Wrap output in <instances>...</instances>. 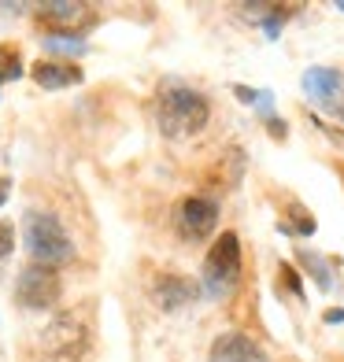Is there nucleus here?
I'll return each instance as SVG.
<instances>
[{"instance_id":"obj_7","label":"nucleus","mask_w":344,"mask_h":362,"mask_svg":"<svg viewBox=\"0 0 344 362\" xmlns=\"http://www.w3.org/2000/svg\"><path fill=\"white\" fill-rule=\"evenodd\" d=\"M207 358L211 362H263L267 355L259 348V340H252L248 333H219Z\"/></svg>"},{"instance_id":"obj_15","label":"nucleus","mask_w":344,"mask_h":362,"mask_svg":"<svg viewBox=\"0 0 344 362\" xmlns=\"http://www.w3.org/2000/svg\"><path fill=\"white\" fill-rule=\"evenodd\" d=\"M277 277H282V285H289V292L297 296V300H304V285H300V274L289 267V262H282V267H277Z\"/></svg>"},{"instance_id":"obj_19","label":"nucleus","mask_w":344,"mask_h":362,"mask_svg":"<svg viewBox=\"0 0 344 362\" xmlns=\"http://www.w3.org/2000/svg\"><path fill=\"white\" fill-rule=\"evenodd\" d=\"M8 192H11V177H0V204L8 200Z\"/></svg>"},{"instance_id":"obj_6","label":"nucleus","mask_w":344,"mask_h":362,"mask_svg":"<svg viewBox=\"0 0 344 362\" xmlns=\"http://www.w3.org/2000/svg\"><path fill=\"white\" fill-rule=\"evenodd\" d=\"M174 226L185 240H204L219 226V200L211 196H185L174 211Z\"/></svg>"},{"instance_id":"obj_1","label":"nucleus","mask_w":344,"mask_h":362,"mask_svg":"<svg viewBox=\"0 0 344 362\" xmlns=\"http://www.w3.org/2000/svg\"><path fill=\"white\" fill-rule=\"evenodd\" d=\"M211 119V104L204 93H196L193 86L182 81H167L156 96V122L167 137H193L200 134Z\"/></svg>"},{"instance_id":"obj_20","label":"nucleus","mask_w":344,"mask_h":362,"mask_svg":"<svg viewBox=\"0 0 344 362\" xmlns=\"http://www.w3.org/2000/svg\"><path fill=\"white\" fill-rule=\"evenodd\" d=\"M337 8H340V11H344V0H340V4H337Z\"/></svg>"},{"instance_id":"obj_13","label":"nucleus","mask_w":344,"mask_h":362,"mask_svg":"<svg viewBox=\"0 0 344 362\" xmlns=\"http://www.w3.org/2000/svg\"><path fill=\"white\" fill-rule=\"evenodd\" d=\"M41 15H45V19H56V23H78L81 19V15H86V8H81V4H59V0H52V4H41L38 8Z\"/></svg>"},{"instance_id":"obj_18","label":"nucleus","mask_w":344,"mask_h":362,"mask_svg":"<svg viewBox=\"0 0 344 362\" xmlns=\"http://www.w3.org/2000/svg\"><path fill=\"white\" fill-rule=\"evenodd\" d=\"M234 93L241 96V100H248V104H256V100H259V93H256V89H248V86H237Z\"/></svg>"},{"instance_id":"obj_11","label":"nucleus","mask_w":344,"mask_h":362,"mask_svg":"<svg viewBox=\"0 0 344 362\" xmlns=\"http://www.w3.org/2000/svg\"><path fill=\"white\" fill-rule=\"evenodd\" d=\"M45 48H48V52H56V56H81V52H86V41H81L78 34H48Z\"/></svg>"},{"instance_id":"obj_3","label":"nucleus","mask_w":344,"mask_h":362,"mask_svg":"<svg viewBox=\"0 0 344 362\" xmlns=\"http://www.w3.org/2000/svg\"><path fill=\"white\" fill-rule=\"evenodd\" d=\"M23 237H26V252L34 255L38 267H63V262L74 259V244L67 237V229L56 215L48 211H30L26 226H23Z\"/></svg>"},{"instance_id":"obj_9","label":"nucleus","mask_w":344,"mask_h":362,"mask_svg":"<svg viewBox=\"0 0 344 362\" xmlns=\"http://www.w3.org/2000/svg\"><path fill=\"white\" fill-rule=\"evenodd\" d=\"M34 81L41 89H67V86H78L81 81V71L74 63H59V59H38L34 67H30Z\"/></svg>"},{"instance_id":"obj_10","label":"nucleus","mask_w":344,"mask_h":362,"mask_svg":"<svg viewBox=\"0 0 344 362\" xmlns=\"http://www.w3.org/2000/svg\"><path fill=\"white\" fill-rule=\"evenodd\" d=\"M300 267H304L311 277H315L322 292L333 288V267H330V262H326L319 252H300Z\"/></svg>"},{"instance_id":"obj_4","label":"nucleus","mask_w":344,"mask_h":362,"mask_svg":"<svg viewBox=\"0 0 344 362\" xmlns=\"http://www.w3.org/2000/svg\"><path fill=\"white\" fill-rule=\"evenodd\" d=\"M241 274H244V252H241V237L234 229H226V233L215 237L211 244V252L204 259V277H200V288L207 296H229L237 285H241Z\"/></svg>"},{"instance_id":"obj_8","label":"nucleus","mask_w":344,"mask_h":362,"mask_svg":"<svg viewBox=\"0 0 344 362\" xmlns=\"http://www.w3.org/2000/svg\"><path fill=\"white\" fill-rule=\"evenodd\" d=\"M200 292H204V288L196 285V281H189V277L163 274V277H156V285H152V300H156L163 310H178V307L193 303Z\"/></svg>"},{"instance_id":"obj_5","label":"nucleus","mask_w":344,"mask_h":362,"mask_svg":"<svg viewBox=\"0 0 344 362\" xmlns=\"http://www.w3.org/2000/svg\"><path fill=\"white\" fill-rule=\"evenodd\" d=\"M59 292H63V281L52 267H38V262H30V267L19 274V281H15V303L26 307V310H48L59 303Z\"/></svg>"},{"instance_id":"obj_14","label":"nucleus","mask_w":344,"mask_h":362,"mask_svg":"<svg viewBox=\"0 0 344 362\" xmlns=\"http://www.w3.org/2000/svg\"><path fill=\"white\" fill-rule=\"evenodd\" d=\"M285 215H289V222H292L289 229H297V233H304V237H307V233H315V226H319V222H315V215H311L304 204H289V207H285Z\"/></svg>"},{"instance_id":"obj_17","label":"nucleus","mask_w":344,"mask_h":362,"mask_svg":"<svg viewBox=\"0 0 344 362\" xmlns=\"http://www.w3.org/2000/svg\"><path fill=\"white\" fill-rule=\"evenodd\" d=\"M267 129H270L274 137H285V134H289V129H285V122H282V119H274V115L267 119Z\"/></svg>"},{"instance_id":"obj_16","label":"nucleus","mask_w":344,"mask_h":362,"mask_svg":"<svg viewBox=\"0 0 344 362\" xmlns=\"http://www.w3.org/2000/svg\"><path fill=\"white\" fill-rule=\"evenodd\" d=\"M15 252V226L8 218H0V259H8Z\"/></svg>"},{"instance_id":"obj_12","label":"nucleus","mask_w":344,"mask_h":362,"mask_svg":"<svg viewBox=\"0 0 344 362\" xmlns=\"http://www.w3.org/2000/svg\"><path fill=\"white\" fill-rule=\"evenodd\" d=\"M23 78V56L15 45H0V81Z\"/></svg>"},{"instance_id":"obj_2","label":"nucleus","mask_w":344,"mask_h":362,"mask_svg":"<svg viewBox=\"0 0 344 362\" xmlns=\"http://www.w3.org/2000/svg\"><path fill=\"white\" fill-rule=\"evenodd\" d=\"M38 340H41L38 351L45 362H81L93 348V329L78 310H67V315H56L48 322V329Z\"/></svg>"}]
</instances>
